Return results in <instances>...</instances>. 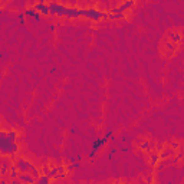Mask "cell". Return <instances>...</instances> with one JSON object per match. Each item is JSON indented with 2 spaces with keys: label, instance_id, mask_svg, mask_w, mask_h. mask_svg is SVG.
I'll use <instances>...</instances> for the list:
<instances>
[{
  "label": "cell",
  "instance_id": "obj_1",
  "mask_svg": "<svg viewBox=\"0 0 184 184\" xmlns=\"http://www.w3.org/2000/svg\"><path fill=\"white\" fill-rule=\"evenodd\" d=\"M17 138H19V133L14 128H10V130L3 128L2 130V133H0V153H2V155H9V157L14 158V155L20 150V145L17 144Z\"/></svg>",
  "mask_w": 184,
  "mask_h": 184
},
{
  "label": "cell",
  "instance_id": "obj_2",
  "mask_svg": "<svg viewBox=\"0 0 184 184\" xmlns=\"http://www.w3.org/2000/svg\"><path fill=\"white\" fill-rule=\"evenodd\" d=\"M111 138H114V133L111 130H108L106 131V134L102 137V138H96V140H94L92 141V151L88 154V158L89 160H95V157H96V154H98V151L99 150H102L104 147L106 145V143H108Z\"/></svg>",
  "mask_w": 184,
  "mask_h": 184
},
{
  "label": "cell",
  "instance_id": "obj_3",
  "mask_svg": "<svg viewBox=\"0 0 184 184\" xmlns=\"http://www.w3.org/2000/svg\"><path fill=\"white\" fill-rule=\"evenodd\" d=\"M13 163H14V165L19 168V171H20V173H29V171H30V168L33 167V164H32L29 160L23 158V157L14 158Z\"/></svg>",
  "mask_w": 184,
  "mask_h": 184
},
{
  "label": "cell",
  "instance_id": "obj_4",
  "mask_svg": "<svg viewBox=\"0 0 184 184\" xmlns=\"http://www.w3.org/2000/svg\"><path fill=\"white\" fill-rule=\"evenodd\" d=\"M12 157L9 155H2V161H0V177H6L9 174V168L12 165Z\"/></svg>",
  "mask_w": 184,
  "mask_h": 184
},
{
  "label": "cell",
  "instance_id": "obj_5",
  "mask_svg": "<svg viewBox=\"0 0 184 184\" xmlns=\"http://www.w3.org/2000/svg\"><path fill=\"white\" fill-rule=\"evenodd\" d=\"M24 16L29 17V19H32L33 22H41L42 20V14L39 13L33 6L26 7V9H24Z\"/></svg>",
  "mask_w": 184,
  "mask_h": 184
},
{
  "label": "cell",
  "instance_id": "obj_6",
  "mask_svg": "<svg viewBox=\"0 0 184 184\" xmlns=\"http://www.w3.org/2000/svg\"><path fill=\"white\" fill-rule=\"evenodd\" d=\"M33 7L36 9V10L39 12V13L42 14V16H48V14H51V9H49V3H43V2H38V3H35Z\"/></svg>",
  "mask_w": 184,
  "mask_h": 184
},
{
  "label": "cell",
  "instance_id": "obj_7",
  "mask_svg": "<svg viewBox=\"0 0 184 184\" xmlns=\"http://www.w3.org/2000/svg\"><path fill=\"white\" fill-rule=\"evenodd\" d=\"M17 178H19V180H20L23 184H33V183H38V178L35 177L33 174H30V173H20Z\"/></svg>",
  "mask_w": 184,
  "mask_h": 184
},
{
  "label": "cell",
  "instance_id": "obj_8",
  "mask_svg": "<svg viewBox=\"0 0 184 184\" xmlns=\"http://www.w3.org/2000/svg\"><path fill=\"white\" fill-rule=\"evenodd\" d=\"M134 6H135V0H124L122 3L118 6V12H122V13H125V12L131 10Z\"/></svg>",
  "mask_w": 184,
  "mask_h": 184
},
{
  "label": "cell",
  "instance_id": "obj_9",
  "mask_svg": "<svg viewBox=\"0 0 184 184\" xmlns=\"http://www.w3.org/2000/svg\"><path fill=\"white\" fill-rule=\"evenodd\" d=\"M174 154H176V150H173L171 147H167V148H163V150H161L160 158H161V160H165V158L173 157Z\"/></svg>",
  "mask_w": 184,
  "mask_h": 184
},
{
  "label": "cell",
  "instance_id": "obj_10",
  "mask_svg": "<svg viewBox=\"0 0 184 184\" xmlns=\"http://www.w3.org/2000/svg\"><path fill=\"white\" fill-rule=\"evenodd\" d=\"M148 158H150V165L151 167H157V164L160 163V154L158 153H148Z\"/></svg>",
  "mask_w": 184,
  "mask_h": 184
},
{
  "label": "cell",
  "instance_id": "obj_11",
  "mask_svg": "<svg viewBox=\"0 0 184 184\" xmlns=\"http://www.w3.org/2000/svg\"><path fill=\"white\" fill-rule=\"evenodd\" d=\"M137 144H138V150H141V151H148L153 147V143L150 140H147V138H144L143 141H140V143H137Z\"/></svg>",
  "mask_w": 184,
  "mask_h": 184
},
{
  "label": "cell",
  "instance_id": "obj_12",
  "mask_svg": "<svg viewBox=\"0 0 184 184\" xmlns=\"http://www.w3.org/2000/svg\"><path fill=\"white\" fill-rule=\"evenodd\" d=\"M124 17H125V13H122V12H116V13H114V12L108 10V20H121V19H124Z\"/></svg>",
  "mask_w": 184,
  "mask_h": 184
},
{
  "label": "cell",
  "instance_id": "obj_13",
  "mask_svg": "<svg viewBox=\"0 0 184 184\" xmlns=\"http://www.w3.org/2000/svg\"><path fill=\"white\" fill-rule=\"evenodd\" d=\"M19 174H20V171H19V168H17L16 165H14V163H13L10 165V168H9V174H7V176H9V180H12V178H17L19 177Z\"/></svg>",
  "mask_w": 184,
  "mask_h": 184
},
{
  "label": "cell",
  "instance_id": "obj_14",
  "mask_svg": "<svg viewBox=\"0 0 184 184\" xmlns=\"http://www.w3.org/2000/svg\"><path fill=\"white\" fill-rule=\"evenodd\" d=\"M168 38H170V41L174 42V43H180L183 36H181L180 33H177V32H168Z\"/></svg>",
  "mask_w": 184,
  "mask_h": 184
},
{
  "label": "cell",
  "instance_id": "obj_15",
  "mask_svg": "<svg viewBox=\"0 0 184 184\" xmlns=\"http://www.w3.org/2000/svg\"><path fill=\"white\" fill-rule=\"evenodd\" d=\"M53 178L49 176V174H41V177L38 178V184H49Z\"/></svg>",
  "mask_w": 184,
  "mask_h": 184
},
{
  "label": "cell",
  "instance_id": "obj_16",
  "mask_svg": "<svg viewBox=\"0 0 184 184\" xmlns=\"http://www.w3.org/2000/svg\"><path fill=\"white\" fill-rule=\"evenodd\" d=\"M79 167H81V163H79V161H75V163H68V165H66V171H68V173H72V171L78 170Z\"/></svg>",
  "mask_w": 184,
  "mask_h": 184
},
{
  "label": "cell",
  "instance_id": "obj_17",
  "mask_svg": "<svg viewBox=\"0 0 184 184\" xmlns=\"http://www.w3.org/2000/svg\"><path fill=\"white\" fill-rule=\"evenodd\" d=\"M17 20H19V23L23 24L24 20H26V16H24V13H19L17 14Z\"/></svg>",
  "mask_w": 184,
  "mask_h": 184
},
{
  "label": "cell",
  "instance_id": "obj_18",
  "mask_svg": "<svg viewBox=\"0 0 184 184\" xmlns=\"http://www.w3.org/2000/svg\"><path fill=\"white\" fill-rule=\"evenodd\" d=\"M51 165H46V164H45L43 167H42V174H49L51 173Z\"/></svg>",
  "mask_w": 184,
  "mask_h": 184
},
{
  "label": "cell",
  "instance_id": "obj_19",
  "mask_svg": "<svg viewBox=\"0 0 184 184\" xmlns=\"http://www.w3.org/2000/svg\"><path fill=\"white\" fill-rule=\"evenodd\" d=\"M170 147L173 148V150H176V151H177L178 148L181 147V144H180V143H176V141H174V143H171V144H170Z\"/></svg>",
  "mask_w": 184,
  "mask_h": 184
},
{
  "label": "cell",
  "instance_id": "obj_20",
  "mask_svg": "<svg viewBox=\"0 0 184 184\" xmlns=\"http://www.w3.org/2000/svg\"><path fill=\"white\" fill-rule=\"evenodd\" d=\"M154 176L153 174H150V176H147V178H145V183H154Z\"/></svg>",
  "mask_w": 184,
  "mask_h": 184
},
{
  "label": "cell",
  "instance_id": "obj_21",
  "mask_svg": "<svg viewBox=\"0 0 184 184\" xmlns=\"http://www.w3.org/2000/svg\"><path fill=\"white\" fill-rule=\"evenodd\" d=\"M116 153V150H111V153L108 154V160L109 161H112V158H114V154Z\"/></svg>",
  "mask_w": 184,
  "mask_h": 184
},
{
  "label": "cell",
  "instance_id": "obj_22",
  "mask_svg": "<svg viewBox=\"0 0 184 184\" xmlns=\"http://www.w3.org/2000/svg\"><path fill=\"white\" fill-rule=\"evenodd\" d=\"M55 29H56V26H55V24H49V30H51V32H53Z\"/></svg>",
  "mask_w": 184,
  "mask_h": 184
},
{
  "label": "cell",
  "instance_id": "obj_23",
  "mask_svg": "<svg viewBox=\"0 0 184 184\" xmlns=\"http://www.w3.org/2000/svg\"><path fill=\"white\" fill-rule=\"evenodd\" d=\"M76 133H78L76 128H71V131H69V134H76Z\"/></svg>",
  "mask_w": 184,
  "mask_h": 184
},
{
  "label": "cell",
  "instance_id": "obj_24",
  "mask_svg": "<svg viewBox=\"0 0 184 184\" xmlns=\"http://www.w3.org/2000/svg\"><path fill=\"white\" fill-rule=\"evenodd\" d=\"M7 183V180L4 177H2V180H0V184H6Z\"/></svg>",
  "mask_w": 184,
  "mask_h": 184
},
{
  "label": "cell",
  "instance_id": "obj_25",
  "mask_svg": "<svg viewBox=\"0 0 184 184\" xmlns=\"http://www.w3.org/2000/svg\"><path fill=\"white\" fill-rule=\"evenodd\" d=\"M121 151H122V153H127V151H128V148H125V147H121Z\"/></svg>",
  "mask_w": 184,
  "mask_h": 184
},
{
  "label": "cell",
  "instance_id": "obj_26",
  "mask_svg": "<svg viewBox=\"0 0 184 184\" xmlns=\"http://www.w3.org/2000/svg\"><path fill=\"white\" fill-rule=\"evenodd\" d=\"M65 2H66V0H59V3H62V4L65 3Z\"/></svg>",
  "mask_w": 184,
  "mask_h": 184
},
{
  "label": "cell",
  "instance_id": "obj_27",
  "mask_svg": "<svg viewBox=\"0 0 184 184\" xmlns=\"http://www.w3.org/2000/svg\"><path fill=\"white\" fill-rule=\"evenodd\" d=\"M39 2H43V3H45V0H39Z\"/></svg>",
  "mask_w": 184,
  "mask_h": 184
}]
</instances>
